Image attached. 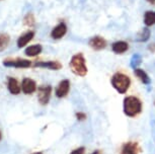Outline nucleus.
Listing matches in <instances>:
<instances>
[{
	"mask_svg": "<svg viewBox=\"0 0 155 154\" xmlns=\"http://www.w3.org/2000/svg\"><path fill=\"white\" fill-rule=\"evenodd\" d=\"M88 44H89L90 48H92L93 50H95V51H101L107 47V41L104 40V38H101L99 36H95L91 38V39L89 40Z\"/></svg>",
	"mask_w": 155,
	"mask_h": 154,
	"instance_id": "9",
	"label": "nucleus"
},
{
	"mask_svg": "<svg viewBox=\"0 0 155 154\" xmlns=\"http://www.w3.org/2000/svg\"><path fill=\"white\" fill-rule=\"evenodd\" d=\"M10 42V37L9 34L5 33H0V52L5 50Z\"/></svg>",
	"mask_w": 155,
	"mask_h": 154,
	"instance_id": "18",
	"label": "nucleus"
},
{
	"mask_svg": "<svg viewBox=\"0 0 155 154\" xmlns=\"http://www.w3.org/2000/svg\"><path fill=\"white\" fill-rule=\"evenodd\" d=\"M144 24L147 27H151V25H155V11H146L144 14Z\"/></svg>",
	"mask_w": 155,
	"mask_h": 154,
	"instance_id": "17",
	"label": "nucleus"
},
{
	"mask_svg": "<svg viewBox=\"0 0 155 154\" xmlns=\"http://www.w3.org/2000/svg\"><path fill=\"white\" fill-rule=\"evenodd\" d=\"M128 49H129L128 43L124 42V41H118V42H115L112 45V50L114 53H116V54H123V53H125Z\"/></svg>",
	"mask_w": 155,
	"mask_h": 154,
	"instance_id": "14",
	"label": "nucleus"
},
{
	"mask_svg": "<svg viewBox=\"0 0 155 154\" xmlns=\"http://www.w3.org/2000/svg\"><path fill=\"white\" fill-rule=\"evenodd\" d=\"M149 50L151 52H154L155 51V44H152L151 46H149Z\"/></svg>",
	"mask_w": 155,
	"mask_h": 154,
	"instance_id": "24",
	"label": "nucleus"
},
{
	"mask_svg": "<svg viewBox=\"0 0 155 154\" xmlns=\"http://www.w3.org/2000/svg\"><path fill=\"white\" fill-rule=\"evenodd\" d=\"M147 2H149L150 4H152V5H155V0H146Z\"/></svg>",
	"mask_w": 155,
	"mask_h": 154,
	"instance_id": "25",
	"label": "nucleus"
},
{
	"mask_svg": "<svg viewBox=\"0 0 155 154\" xmlns=\"http://www.w3.org/2000/svg\"><path fill=\"white\" fill-rule=\"evenodd\" d=\"M112 85L119 93L124 94L127 92L131 85V80L128 75L123 73H116L112 77Z\"/></svg>",
	"mask_w": 155,
	"mask_h": 154,
	"instance_id": "3",
	"label": "nucleus"
},
{
	"mask_svg": "<svg viewBox=\"0 0 155 154\" xmlns=\"http://www.w3.org/2000/svg\"><path fill=\"white\" fill-rule=\"evenodd\" d=\"M69 65L73 73L78 75V76L84 77L87 74L86 61H85V58L83 56V54L78 53L74 55V56L71 58V61H70Z\"/></svg>",
	"mask_w": 155,
	"mask_h": 154,
	"instance_id": "2",
	"label": "nucleus"
},
{
	"mask_svg": "<svg viewBox=\"0 0 155 154\" xmlns=\"http://www.w3.org/2000/svg\"><path fill=\"white\" fill-rule=\"evenodd\" d=\"M33 154H43L42 152H36V153H33Z\"/></svg>",
	"mask_w": 155,
	"mask_h": 154,
	"instance_id": "28",
	"label": "nucleus"
},
{
	"mask_svg": "<svg viewBox=\"0 0 155 154\" xmlns=\"http://www.w3.org/2000/svg\"><path fill=\"white\" fill-rule=\"evenodd\" d=\"M67 33V25L65 22H60L59 25H57L51 31V37L54 40H59L61 38H63Z\"/></svg>",
	"mask_w": 155,
	"mask_h": 154,
	"instance_id": "10",
	"label": "nucleus"
},
{
	"mask_svg": "<svg viewBox=\"0 0 155 154\" xmlns=\"http://www.w3.org/2000/svg\"><path fill=\"white\" fill-rule=\"evenodd\" d=\"M149 37H150V31H149V28H144L138 34L137 41H138V42H146V41L149 40Z\"/></svg>",
	"mask_w": 155,
	"mask_h": 154,
	"instance_id": "20",
	"label": "nucleus"
},
{
	"mask_svg": "<svg viewBox=\"0 0 155 154\" xmlns=\"http://www.w3.org/2000/svg\"><path fill=\"white\" fill-rule=\"evenodd\" d=\"M3 65L5 67H14V68H28L31 67V61L25 59H12V60H4Z\"/></svg>",
	"mask_w": 155,
	"mask_h": 154,
	"instance_id": "5",
	"label": "nucleus"
},
{
	"mask_svg": "<svg viewBox=\"0 0 155 154\" xmlns=\"http://www.w3.org/2000/svg\"><path fill=\"white\" fill-rule=\"evenodd\" d=\"M7 87H8V90H9V92L13 95L19 94L20 91H21V86L19 85L18 81L13 77H8Z\"/></svg>",
	"mask_w": 155,
	"mask_h": 154,
	"instance_id": "12",
	"label": "nucleus"
},
{
	"mask_svg": "<svg viewBox=\"0 0 155 154\" xmlns=\"http://www.w3.org/2000/svg\"><path fill=\"white\" fill-rule=\"evenodd\" d=\"M142 111V103L138 97L130 95L124 100V113L130 118L136 117Z\"/></svg>",
	"mask_w": 155,
	"mask_h": 154,
	"instance_id": "1",
	"label": "nucleus"
},
{
	"mask_svg": "<svg viewBox=\"0 0 155 154\" xmlns=\"http://www.w3.org/2000/svg\"><path fill=\"white\" fill-rule=\"evenodd\" d=\"M140 63H141V56H140L139 54L133 55L132 59H131V67L133 69H136L137 66H138Z\"/></svg>",
	"mask_w": 155,
	"mask_h": 154,
	"instance_id": "21",
	"label": "nucleus"
},
{
	"mask_svg": "<svg viewBox=\"0 0 155 154\" xmlns=\"http://www.w3.org/2000/svg\"><path fill=\"white\" fill-rule=\"evenodd\" d=\"M134 73H135L136 76L138 77V79L141 81L143 84H146V85L150 84V82H151L150 77L148 76V74L146 73V72L143 70V69H140V68L134 69Z\"/></svg>",
	"mask_w": 155,
	"mask_h": 154,
	"instance_id": "15",
	"label": "nucleus"
},
{
	"mask_svg": "<svg viewBox=\"0 0 155 154\" xmlns=\"http://www.w3.org/2000/svg\"><path fill=\"white\" fill-rule=\"evenodd\" d=\"M139 151H140V147L138 143L130 141L123 145L121 154H139Z\"/></svg>",
	"mask_w": 155,
	"mask_h": 154,
	"instance_id": "11",
	"label": "nucleus"
},
{
	"mask_svg": "<svg viewBox=\"0 0 155 154\" xmlns=\"http://www.w3.org/2000/svg\"><path fill=\"white\" fill-rule=\"evenodd\" d=\"M52 93V86L44 85L38 88V100L42 106H46L49 103L50 97Z\"/></svg>",
	"mask_w": 155,
	"mask_h": 154,
	"instance_id": "4",
	"label": "nucleus"
},
{
	"mask_svg": "<svg viewBox=\"0 0 155 154\" xmlns=\"http://www.w3.org/2000/svg\"><path fill=\"white\" fill-rule=\"evenodd\" d=\"M1 139H2V134H1V132H0V141H1Z\"/></svg>",
	"mask_w": 155,
	"mask_h": 154,
	"instance_id": "27",
	"label": "nucleus"
},
{
	"mask_svg": "<svg viewBox=\"0 0 155 154\" xmlns=\"http://www.w3.org/2000/svg\"><path fill=\"white\" fill-rule=\"evenodd\" d=\"M76 119H77L78 121H84V120H86V115L82 112H78V113H76Z\"/></svg>",
	"mask_w": 155,
	"mask_h": 154,
	"instance_id": "22",
	"label": "nucleus"
},
{
	"mask_svg": "<svg viewBox=\"0 0 155 154\" xmlns=\"http://www.w3.org/2000/svg\"><path fill=\"white\" fill-rule=\"evenodd\" d=\"M42 51H43V47L41 45H33L25 49V54L28 57H35L40 55L42 53Z\"/></svg>",
	"mask_w": 155,
	"mask_h": 154,
	"instance_id": "16",
	"label": "nucleus"
},
{
	"mask_svg": "<svg viewBox=\"0 0 155 154\" xmlns=\"http://www.w3.org/2000/svg\"><path fill=\"white\" fill-rule=\"evenodd\" d=\"M23 25L28 28L35 27V25H36V19H35V16L33 13L28 12L27 15L25 16V18H23Z\"/></svg>",
	"mask_w": 155,
	"mask_h": 154,
	"instance_id": "19",
	"label": "nucleus"
},
{
	"mask_svg": "<svg viewBox=\"0 0 155 154\" xmlns=\"http://www.w3.org/2000/svg\"><path fill=\"white\" fill-rule=\"evenodd\" d=\"M35 37V31H28L25 34H23L22 36H20L17 40V47L23 48L25 45H28Z\"/></svg>",
	"mask_w": 155,
	"mask_h": 154,
	"instance_id": "13",
	"label": "nucleus"
},
{
	"mask_svg": "<svg viewBox=\"0 0 155 154\" xmlns=\"http://www.w3.org/2000/svg\"><path fill=\"white\" fill-rule=\"evenodd\" d=\"M91 154H101V150H94Z\"/></svg>",
	"mask_w": 155,
	"mask_h": 154,
	"instance_id": "26",
	"label": "nucleus"
},
{
	"mask_svg": "<svg viewBox=\"0 0 155 154\" xmlns=\"http://www.w3.org/2000/svg\"><path fill=\"white\" fill-rule=\"evenodd\" d=\"M35 67H39V68H46L50 69V70H60L62 68V64L59 61H39L34 64Z\"/></svg>",
	"mask_w": 155,
	"mask_h": 154,
	"instance_id": "6",
	"label": "nucleus"
},
{
	"mask_svg": "<svg viewBox=\"0 0 155 154\" xmlns=\"http://www.w3.org/2000/svg\"><path fill=\"white\" fill-rule=\"evenodd\" d=\"M154 104H155V101H154Z\"/></svg>",
	"mask_w": 155,
	"mask_h": 154,
	"instance_id": "29",
	"label": "nucleus"
},
{
	"mask_svg": "<svg viewBox=\"0 0 155 154\" xmlns=\"http://www.w3.org/2000/svg\"><path fill=\"white\" fill-rule=\"evenodd\" d=\"M84 150H85V148L84 147H79V148H77V149L73 150L70 154H83Z\"/></svg>",
	"mask_w": 155,
	"mask_h": 154,
	"instance_id": "23",
	"label": "nucleus"
},
{
	"mask_svg": "<svg viewBox=\"0 0 155 154\" xmlns=\"http://www.w3.org/2000/svg\"><path fill=\"white\" fill-rule=\"evenodd\" d=\"M69 90H70V81L68 79H64L58 84L56 90H55V94H56L57 97L62 98L65 97L68 94Z\"/></svg>",
	"mask_w": 155,
	"mask_h": 154,
	"instance_id": "7",
	"label": "nucleus"
},
{
	"mask_svg": "<svg viewBox=\"0 0 155 154\" xmlns=\"http://www.w3.org/2000/svg\"><path fill=\"white\" fill-rule=\"evenodd\" d=\"M21 90L25 94H31L37 90V83L31 78H25L21 82Z\"/></svg>",
	"mask_w": 155,
	"mask_h": 154,
	"instance_id": "8",
	"label": "nucleus"
}]
</instances>
